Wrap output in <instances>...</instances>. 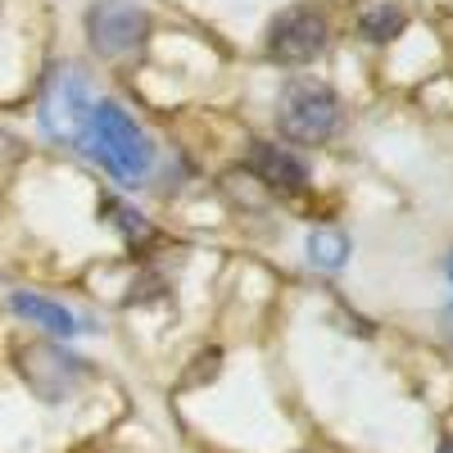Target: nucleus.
Instances as JSON below:
<instances>
[{"mask_svg":"<svg viewBox=\"0 0 453 453\" xmlns=\"http://www.w3.org/2000/svg\"><path fill=\"white\" fill-rule=\"evenodd\" d=\"M87 141H91V155L109 168V177H119L127 186L145 181V173H150V141L119 104H91Z\"/></svg>","mask_w":453,"mask_h":453,"instance_id":"f257e3e1","label":"nucleus"},{"mask_svg":"<svg viewBox=\"0 0 453 453\" xmlns=\"http://www.w3.org/2000/svg\"><path fill=\"white\" fill-rule=\"evenodd\" d=\"M277 127L295 145H318L340 127V100L331 87L309 82V78H290L277 96Z\"/></svg>","mask_w":453,"mask_h":453,"instance_id":"f03ea898","label":"nucleus"},{"mask_svg":"<svg viewBox=\"0 0 453 453\" xmlns=\"http://www.w3.org/2000/svg\"><path fill=\"white\" fill-rule=\"evenodd\" d=\"M42 127L55 141H68V145L87 141V127H91V91H87V78H82L78 68H55L50 78H46V91H42Z\"/></svg>","mask_w":453,"mask_h":453,"instance_id":"7ed1b4c3","label":"nucleus"},{"mask_svg":"<svg viewBox=\"0 0 453 453\" xmlns=\"http://www.w3.org/2000/svg\"><path fill=\"white\" fill-rule=\"evenodd\" d=\"M326 42H331V19L313 5L281 10L268 23V55L277 64H309L326 50Z\"/></svg>","mask_w":453,"mask_h":453,"instance_id":"20e7f679","label":"nucleus"},{"mask_svg":"<svg viewBox=\"0 0 453 453\" xmlns=\"http://www.w3.org/2000/svg\"><path fill=\"white\" fill-rule=\"evenodd\" d=\"M87 36L100 55L119 59V55H132L136 46H145L150 19H145V10L127 5V0H96L87 10Z\"/></svg>","mask_w":453,"mask_h":453,"instance_id":"39448f33","label":"nucleus"},{"mask_svg":"<svg viewBox=\"0 0 453 453\" xmlns=\"http://www.w3.org/2000/svg\"><path fill=\"white\" fill-rule=\"evenodd\" d=\"M19 372L27 376V386L46 403H64L87 376V363L55 349V345H23L19 349Z\"/></svg>","mask_w":453,"mask_h":453,"instance_id":"423d86ee","label":"nucleus"},{"mask_svg":"<svg viewBox=\"0 0 453 453\" xmlns=\"http://www.w3.org/2000/svg\"><path fill=\"white\" fill-rule=\"evenodd\" d=\"M250 168L258 173V181H268L273 191H281V196H295V191H304V186H309V168L299 164L290 150L268 145V141H258L250 150Z\"/></svg>","mask_w":453,"mask_h":453,"instance_id":"0eeeda50","label":"nucleus"},{"mask_svg":"<svg viewBox=\"0 0 453 453\" xmlns=\"http://www.w3.org/2000/svg\"><path fill=\"white\" fill-rule=\"evenodd\" d=\"M10 304H14V313H23L27 322L46 326V331H55V335H87V331H96L87 318H78L73 309L55 304V299H46V295H32V290H14Z\"/></svg>","mask_w":453,"mask_h":453,"instance_id":"6e6552de","label":"nucleus"},{"mask_svg":"<svg viewBox=\"0 0 453 453\" xmlns=\"http://www.w3.org/2000/svg\"><path fill=\"white\" fill-rule=\"evenodd\" d=\"M309 263L318 273H340L349 263V236L335 232V226H318L309 236Z\"/></svg>","mask_w":453,"mask_h":453,"instance_id":"1a4fd4ad","label":"nucleus"},{"mask_svg":"<svg viewBox=\"0 0 453 453\" xmlns=\"http://www.w3.org/2000/svg\"><path fill=\"white\" fill-rule=\"evenodd\" d=\"M399 27H403V10L395 0H372L358 14V32L367 42H390V36H399Z\"/></svg>","mask_w":453,"mask_h":453,"instance_id":"9d476101","label":"nucleus"},{"mask_svg":"<svg viewBox=\"0 0 453 453\" xmlns=\"http://www.w3.org/2000/svg\"><path fill=\"white\" fill-rule=\"evenodd\" d=\"M435 453H453V440H444V444H440V449H435Z\"/></svg>","mask_w":453,"mask_h":453,"instance_id":"9b49d317","label":"nucleus"},{"mask_svg":"<svg viewBox=\"0 0 453 453\" xmlns=\"http://www.w3.org/2000/svg\"><path fill=\"white\" fill-rule=\"evenodd\" d=\"M449 281H453V258H449Z\"/></svg>","mask_w":453,"mask_h":453,"instance_id":"f8f14e48","label":"nucleus"}]
</instances>
